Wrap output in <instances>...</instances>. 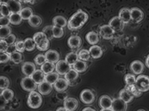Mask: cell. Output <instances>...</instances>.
I'll use <instances>...</instances> for the list:
<instances>
[{"mask_svg": "<svg viewBox=\"0 0 149 111\" xmlns=\"http://www.w3.org/2000/svg\"><path fill=\"white\" fill-rule=\"evenodd\" d=\"M87 21H88V14L85 12L79 10L70 17L69 21H68V27L70 30L79 29L86 23Z\"/></svg>", "mask_w": 149, "mask_h": 111, "instance_id": "obj_1", "label": "cell"}, {"mask_svg": "<svg viewBox=\"0 0 149 111\" xmlns=\"http://www.w3.org/2000/svg\"><path fill=\"white\" fill-rule=\"evenodd\" d=\"M42 96L40 92L32 91L28 97V105L31 108H38L42 105Z\"/></svg>", "mask_w": 149, "mask_h": 111, "instance_id": "obj_2", "label": "cell"}, {"mask_svg": "<svg viewBox=\"0 0 149 111\" xmlns=\"http://www.w3.org/2000/svg\"><path fill=\"white\" fill-rule=\"evenodd\" d=\"M136 87L141 92H146L149 90V77L146 75H139L136 79Z\"/></svg>", "mask_w": 149, "mask_h": 111, "instance_id": "obj_3", "label": "cell"}, {"mask_svg": "<svg viewBox=\"0 0 149 111\" xmlns=\"http://www.w3.org/2000/svg\"><path fill=\"white\" fill-rule=\"evenodd\" d=\"M36 85L37 84L34 81V79L31 77H25L21 81L22 87L25 91H29V92L35 91V89L36 88Z\"/></svg>", "mask_w": 149, "mask_h": 111, "instance_id": "obj_4", "label": "cell"}, {"mask_svg": "<svg viewBox=\"0 0 149 111\" xmlns=\"http://www.w3.org/2000/svg\"><path fill=\"white\" fill-rule=\"evenodd\" d=\"M56 72L60 75H66V74L71 70V65L68 64L65 60H60L55 65Z\"/></svg>", "mask_w": 149, "mask_h": 111, "instance_id": "obj_5", "label": "cell"}, {"mask_svg": "<svg viewBox=\"0 0 149 111\" xmlns=\"http://www.w3.org/2000/svg\"><path fill=\"white\" fill-rule=\"evenodd\" d=\"M81 101L85 104H91L95 101V95L93 94V92L89 89H84L82 91L80 95Z\"/></svg>", "mask_w": 149, "mask_h": 111, "instance_id": "obj_6", "label": "cell"}, {"mask_svg": "<svg viewBox=\"0 0 149 111\" xmlns=\"http://www.w3.org/2000/svg\"><path fill=\"white\" fill-rule=\"evenodd\" d=\"M100 34L102 38L106 40H109L113 38V36L115 34V31L111 28L109 25H103L100 28Z\"/></svg>", "mask_w": 149, "mask_h": 111, "instance_id": "obj_7", "label": "cell"}, {"mask_svg": "<svg viewBox=\"0 0 149 111\" xmlns=\"http://www.w3.org/2000/svg\"><path fill=\"white\" fill-rule=\"evenodd\" d=\"M111 28L113 29L115 32H117V31H121L123 27H124V23L120 20L119 17H114L111 18V21H109V24H108Z\"/></svg>", "mask_w": 149, "mask_h": 111, "instance_id": "obj_8", "label": "cell"}, {"mask_svg": "<svg viewBox=\"0 0 149 111\" xmlns=\"http://www.w3.org/2000/svg\"><path fill=\"white\" fill-rule=\"evenodd\" d=\"M22 71L24 75H26V77H31L33 75V73L36 71V65L31 62H26L22 64Z\"/></svg>", "mask_w": 149, "mask_h": 111, "instance_id": "obj_9", "label": "cell"}, {"mask_svg": "<svg viewBox=\"0 0 149 111\" xmlns=\"http://www.w3.org/2000/svg\"><path fill=\"white\" fill-rule=\"evenodd\" d=\"M111 108L113 109V111H126L127 103L123 100H121L120 98L114 99Z\"/></svg>", "mask_w": 149, "mask_h": 111, "instance_id": "obj_10", "label": "cell"}, {"mask_svg": "<svg viewBox=\"0 0 149 111\" xmlns=\"http://www.w3.org/2000/svg\"><path fill=\"white\" fill-rule=\"evenodd\" d=\"M6 5H8L12 13H20L22 10V2H20V1H16V0H9V1L6 2Z\"/></svg>", "mask_w": 149, "mask_h": 111, "instance_id": "obj_11", "label": "cell"}, {"mask_svg": "<svg viewBox=\"0 0 149 111\" xmlns=\"http://www.w3.org/2000/svg\"><path fill=\"white\" fill-rule=\"evenodd\" d=\"M78 107V101L74 98H67L64 101V108L68 111H74Z\"/></svg>", "mask_w": 149, "mask_h": 111, "instance_id": "obj_12", "label": "cell"}, {"mask_svg": "<svg viewBox=\"0 0 149 111\" xmlns=\"http://www.w3.org/2000/svg\"><path fill=\"white\" fill-rule=\"evenodd\" d=\"M45 55V58H46V61L53 63V64H57L60 61V54L58 53V51L56 50H48L46 51Z\"/></svg>", "mask_w": 149, "mask_h": 111, "instance_id": "obj_13", "label": "cell"}, {"mask_svg": "<svg viewBox=\"0 0 149 111\" xmlns=\"http://www.w3.org/2000/svg\"><path fill=\"white\" fill-rule=\"evenodd\" d=\"M130 16H132V20L135 22H140L143 18H144V13L143 12L137 7H133L130 9Z\"/></svg>", "mask_w": 149, "mask_h": 111, "instance_id": "obj_14", "label": "cell"}, {"mask_svg": "<svg viewBox=\"0 0 149 111\" xmlns=\"http://www.w3.org/2000/svg\"><path fill=\"white\" fill-rule=\"evenodd\" d=\"M118 17L120 18V20L124 24L125 23H129L130 21H132V16H130V9H128V8L121 9L120 12H119Z\"/></svg>", "mask_w": 149, "mask_h": 111, "instance_id": "obj_15", "label": "cell"}, {"mask_svg": "<svg viewBox=\"0 0 149 111\" xmlns=\"http://www.w3.org/2000/svg\"><path fill=\"white\" fill-rule=\"evenodd\" d=\"M52 90V85L48 83L47 81H44L43 83L38 85V92L43 95H47Z\"/></svg>", "mask_w": 149, "mask_h": 111, "instance_id": "obj_16", "label": "cell"}, {"mask_svg": "<svg viewBox=\"0 0 149 111\" xmlns=\"http://www.w3.org/2000/svg\"><path fill=\"white\" fill-rule=\"evenodd\" d=\"M82 39L77 35H72L68 38V44L71 49H77L81 46Z\"/></svg>", "mask_w": 149, "mask_h": 111, "instance_id": "obj_17", "label": "cell"}, {"mask_svg": "<svg viewBox=\"0 0 149 111\" xmlns=\"http://www.w3.org/2000/svg\"><path fill=\"white\" fill-rule=\"evenodd\" d=\"M144 64L141 61L136 60L133 61L132 64H130V70L133 71V73L135 74H141L144 71Z\"/></svg>", "mask_w": 149, "mask_h": 111, "instance_id": "obj_18", "label": "cell"}, {"mask_svg": "<svg viewBox=\"0 0 149 111\" xmlns=\"http://www.w3.org/2000/svg\"><path fill=\"white\" fill-rule=\"evenodd\" d=\"M68 85H69V83L65 79L60 78L57 81L54 83L53 86L56 89V91H58V92H63V91H65L68 88Z\"/></svg>", "mask_w": 149, "mask_h": 111, "instance_id": "obj_19", "label": "cell"}, {"mask_svg": "<svg viewBox=\"0 0 149 111\" xmlns=\"http://www.w3.org/2000/svg\"><path fill=\"white\" fill-rule=\"evenodd\" d=\"M89 52H90V55L92 58L94 59H97V58H100L102 57V54H103V51H102V49L100 47V46H97V45H93L89 49Z\"/></svg>", "mask_w": 149, "mask_h": 111, "instance_id": "obj_20", "label": "cell"}, {"mask_svg": "<svg viewBox=\"0 0 149 111\" xmlns=\"http://www.w3.org/2000/svg\"><path fill=\"white\" fill-rule=\"evenodd\" d=\"M31 78L34 79V81L37 85H39V84L43 83L44 81H45V74L41 70H36L33 73V75L31 76Z\"/></svg>", "mask_w": 149, "mask_h": 111, "instance_id": "obj_21", "label": "cell"}, {"mask_svg": "<svg viewBox=\"0 0 149 111\" xmlns=\"http://www.w3.org/2000/svg\"><path fill=\"white\" fill-rule=\"evenodd\" d=\"M112 103H113V100L107 95L101 96L99 101V105L102 108H111Z\"/></svg>", "mask_w": 149, "mask_h": 111, "instance_id": "obj_22", "label": "cell"}, {"mask_svg": "<svg viewBox=\"0 0 149 111\" xmlns=\"http://www.w3.org/2000/svg\"><path fill=\"white\" fill-rule=\"evenodd\" d=\"M52 23H53V26L58 27H61V28H63L66 26H68L67 20L63 16H61V15L55 16L53 18V20H52Z\"/></svg>", "mask_w": 149, "mask_h": 111, "instance_id": "obj_23", "label": "cell"}, {"mask_svg": "<svg viewBox=\"0 0 149 111\" xmlns=\"http://www.w3.org/2000/svg\"><path fill=\"white\" fill-rule=\"evenodd\" d=\"M86 40H87V42L90 43V44H91L92 46L93 45H96L98 42H99V34L96 33V32H93V31H91V32H89L87 34H86Z\"/></svg>", "mask_w": 149, "mask_h": 111, "instance_id": "obj_24", "label": "cell"}, {"mask_svg": "<svg viewBox=\"0 0 149 111\" xmlns=\"http://www.w3.org/2000/svg\"><path fill=\"white\" fill-rule=\"evenodd\" d=\"M79 60V58H78V54L76 53V52H70L68 53L67 56H66V58H65V61L70 64L71 66H73L74 64H76L77 61Z\"/></svg>", "mask_w": 149, "mask_h": 111, "instance_id": "obj_25", "label": "cell"}, {"mask_svg": "<svg viewBox=\"0 0 149 111\" xmlns=\"http://www.w3.org/2000/svg\"><path fill=\"white\" fill-rule=\"evenodd\" d=\"M119 98L121 100H123V101H125L126 103H129V102H130V101L133 100L134 97L132 95H130L125 88H123L119 92Z\"/></svg>", "mask_w": 149, "mask_h": 111, "instance_id": "obj_26", "label": "cell"}, {"mask_svg": "<svg viewBox=\"0 0 149 111\" xmlns=\"http://www.w3.org/2000/svg\"><path fill=\"white\" fill-rule=\"evenodd\" d=\"M54 69H55V64L53 63H51L48 61H46L43 65H41V71L45 74V75L51 72H53Z\"/></svg>", "mask_w": 149, "mask_h": 111, "instance_id": "obj_27", "label": "cell"}, {"mask_svg": "<svg viewBox=\"0 0 149 111\" xmlns=\"http://www.w3.org/2000/svg\"><path fill=\"white\" fill-rule=\"evenodd\" d=\"M77 78H78V72L76 70H74V69H71L65 75V79L68 83H72L73 81L76 80Z\"/></svg>", "mask_w": 149, "mask_h": 111, "instance_id": "obj_28", "label": "cell"}, {"mask_svg": "<svg viewBox=\"0 0 149 111\" xmlns=\"http://www.w3.org/2000/svg\"><path fill=\"white\" fill-rule=\"evenodd\" d=\"M73 68L74 70H76L78 73L79 72H84L87 70L88 66H87V64L84 62V61H82V60H78L76 64L73 65Z\"/></svg>", "mask_w": 149, "mask_h": 111, "instance_id": "obj_29", "label": "cell"}, {"mask_svg": "<svg viewBox=\"0 0 149 111\" xmlns=\"http://www.w3.org/2000/svg\"><path fill=\"white\" fill-rule=\"evenodd\" d=\"M125 89H126L133 97H139V96L141 95V94H142V92L136 87L135 85H130V86H127V85H126Z\"/></svg>", "mask_w": 149, "mask_h": 111, "instance_id": "obj_30", "label": "cell"}, {"mask_svg": "<svg viewBox=\"0 0 149 111\" xmlns=\"http://www.w3.org/2000/svg\"><path fill=\"white\" fill-rule=\"evenodd\" d=\"M59 79H60V74L57 72H51L45 75V81H47L52 85H54V83Z\"/></svg>", "mask_w": 149, "mask_h": 111, "instance_id": "obj_31", "label": "cell"}, {"mask_svg": "<svg viewBox=\"0 0 149 111\" xmlns=\"http://www.w3.org/2000/svg\"><path fill=\"white\" fill-rule=\"evenodd\" d=\"M41 23H42V20L38 15L34 14L29 20V24L33 27H38L41 25Z\"/></svg>", "mask_w": 149, "mask_h": 111, "instance_id": "obj_32", "label": "cell"}, {"mask_svg": "<svg viewBox=\"0 0 149 111\" xmlns=\"http://www.w3.org/2000/svg\"><path fill=\"white\" fill-rule=\"evenodd\" d=\"M22 20H29V18L34 15L33 14V12H32V9L30 7H24L22 8V12H20Z\"/></svg>", "mask_w": 149, "mask_h": 111, "instance_id": "obj_33", "label": "cell"}, {"mask_svg": "<svg viewBox=\"0 0 149 111\" xmlns=\"http://www.w3.org/2000/svg\"><path fill=\"white\" fill-rule=\"evenodd\" d=\"M9 20H10V23L13 25H19L22 21V18L21 16L20 13H12L9 17Z\"/></svg>", "mask_w": 149, "mask_h": 111, "instance_id": "obj_34", "label": "cell"}, {"mask_svg": "<svg viewBox=\"0 0 149 111\" xmlns=\"http://www.w3.org/2000/svg\"><path fill=\"white\" fill-rule=\"evenodd\" d=\"M12 30H11V27L9 26L7 27H1L0 28V37H1V40H5L6 39L9 35H11Z\"/></svg>", "mask_w": 149, "mask_h": 111, "instance_id": "obj_35", "label": "cell"}, {"mask_svg": "<svg viewBox=\"0 0 149 111\" xmlns=\"http://www.w3.org/2000/svg\"><path fill=\"white\" fill-rule=\"evenodd\" d=\"M13 96H14V94H13V90H11L9 88H6V89L3 90L2 92H1V97H3L6 101H11L13 98Z\"/></svg>", "mask_w": 149, "mask_h": 111, "instance_id": "obj_36", "label": "cell"}, {"mask_svg": "<svg viewBox=\"0 0 149 111\" xmlns=\"http://www.w3.org/2000/svg\"><path fill=\"white\" fill-rule=\"evenodd\" d=\"M0 12H1V16L2 17H10L12 14L8 5L5 2H1V7H0Z\"/></svg>", "mask_w": 149, "mask_h": 111, "instance_id": "obj_37", "label": "cell"}, {"mask_svg": "<svg viewBox=\"0 0 149 111\" xmlns=\"http://www.w3.org/2000/svg\"><path fill=\"white\" fill-rule=\"evenodd\" d=\"M24 43H25V49L28 51H32L36 47V44L34 42L33 38H27L24 41Z\"/></svg>", "mask_w": 149, "mask_h": 111, "instance_id": "obj_38", "label": "cell"}, {"mask_svg": "<svg viewBox=\"0 0 149 111\" xmlns=\"http://www.w3.org/2000/svg\"><path fill=\"white\" fill-rule=\"evenodd\" d=\"M43 33L45 34L46 38L51 41L52 38H54L53 36V26H47L43 29Z\"/></svg>", "mask_w": 149, "mask_h": 111, "instance_id": "obj_39", "label": "cell"}, {"mask_svg": "<svg viewBox=\"0 0 149 111\" xmlns=\"http://www.w3.org/2000/svg\"><path fill=\"white\" fill-rule=\"evenodd\" d=\"M47 39L45 34L43 33V32H38V33H36L33 36V40L34 42H36V44H38L40 43L41 42H43L44 40Z\"/></svg>", "mask_w": 149, "mask_h": 111, "instance_id": "obj_40", "label": "cell"}, {"mask_svg": "<svg viewBox=\"0 0 149 111\" xmlns=\"http://www.w3.org/2000/svg\"><path fill=\"white\" fill-rule=\"evenodd\" d=\"M78 58H79V60H82V61H88L91 58V55H90V52L89 50L87 49H81L78 53Z\"/></svg>", "mask_w": 149, "mask_h": 111, "instance_id": "obj_41", "label": "cell"}, {"mask_svg": "<svg viewBox=\"0 0 149 111\" xmlns=\"http://www.w3.org/2000/svg\"><path fill=\"white\" fill-rule=\"evenodd\" d=\"M11 61L13 62L16 64L22 63V53L16 51L13 54H12L11 55Z\"/></svg>", "mask_w": 149, "mask_h": 111, "instance_id": "obj_42", "label": "cell"}, {"mask_svg": "<svg viewBox=\"0 0 149 111\" xmlns=\"http://www.w3.org/2000/svg\"><path fill=\"white\" fill-rule=\"evenodd\" d=\"M124 80H125V83H126L127 86H130V85H135L136 77L133 75V74H126V75H125V78H124Z\"/></svg>", "mask_w": 149, "mask_h": 111, "instance_id": "obj_43", "label": "cell"}, {"mask_svg": "<svg viewBox=\"0 0 149 111\" xmlns=\"http://www.w3.org/2000/svg\"><path fill=\"white\" fill-rule=\"evenodd\" d=\"M45 62H46L45 55L39 54V55H37L36 57L35 58V63H36L37 65H43Z\"/></svg>", "mask_w": 149, "mask_h": 111, "instance_id": "obj_44", "label": "cell"}, {"mask_svg": "<svg viewBox=\"0 0 149 111\" xmlns=\"http://www.w3.org/2000/svg\"><path fill=\"white\" fill-rule=\"evenodd\" d=\"M64 34V31L61 27L53 26V36L54 38H61Z\"/></svg>", "mask_w": 149, "mask_h": 111, "instance_id": "obj_45", "label": "cell"}, {"mask_svg": "<svg viewBox=\"0 0 149 111\" xmlns=\"http://www.w3.org/2000/svg\"><path fill=\"white\" fill-rule=\"evenodd\" d=\"M49 40L48 39H45V40H44L43 42H41L40 43H38V44H36V48L38 49L39 50H41V51H45V50H46L47 49H48V47H49Z\"/></svg>", "mask_w": 149, "mask_h": 111, "instance_id": "obj_46", "label": "cell"}, {"mask_svg": "<svg viewBox=\"0 0 149 111\" xmlns=\"http://www.w3.org/2000/svg\"><path fill=\"white\" fill-rule=\"evenodd\" d=\"M0 81H1V85H0V87H1L2 90H5V89L8 88V86L10 85V81H9V79L6 77L1 76V78H0Z\"/></svg>", "mask_w": 149, "mask_h": 111, "instance_id": "obj_47", "label": "cell"}, {"mask_svg": "<svg viewBox=\"0 0 149 111\" xmlns=\"http://www.w3.org/2000/svg\"><path fill=\"white\" fill-rule=\"evenodd\" d=\"M15 47H16V50L20 53H22L25 49V43L24 41H18L15 42Z\"/></svg>", "mask_w": 149, "mask_h": 111, "instance_id": "obj_48", "label": "cell"}, {"mask_svg": "<svg viewBox=\"0 0 149 111\" xmlns=\"http://www.w3.org/2000/svg\"><path fill=\"white\" fill-rule=\"evenodd\" d=\"M9 60H11V55L7 54L6 52L1 53V57H0V62H1V64L7 63Z\"/></svg>", "mask_w": 149, "mask_h": 111, "instance_id": "obj_49", "label": "cell"}, {"mask_svg": "<svg viewBox=\"0 0 149 111\" xmlns=\"http://www.w3.org/2000/svg\"><path fill=\"white\" fill-rule=\"evenodd\" d=\"M5 41L7 42L8 45H13L14 42H15V41H16V37H15L14 34H11V35H9L7 37L6 39H5Z\"/></svg>", "mask_w": 149, "mask_h": 111, "instance_id": "obj_50", "label": "cell"}, {"mask_svg": "<svg viewBox=\"0 0 149 111\" xmlns=\"http://www.w3.org/2000/svg\"><path fill=\"white\" fill-rule=\"evenodd\" d=\"M0 23H1V27H7L10 23V20L8 17H2L0 18Z\"/></svg>", "mask_w": 149, "mask_h": 111, "instance_id": "obj_51", "label": "cell"}, {"mask_svg": "<svg viewBox=\"0 0 149 111\" xmlns=\"http://www.w3.org/2000/svg\"><path fill=\"white\" fill-rule=\"evenodd\" d=\"M0 46H1V49H0L1 50V53L6 52V50L9 47V45L7 44V42L5 40H1V42H0Z\"/></svg>", "mask_w": 149, "mask_h": 111, "instance_id": "obj_52", "label": "cell"}, {"mask_svg": "<svg viewBox=\"0 0 149 111\" xmlns=\"http://www.w3.org/2000/svg\"><path fill=\"white\" fill-rule=\"evenodd\" d=\"M16 51H17V50H16L15 44H13V45H9V47H8V49H7V50H6V53L9 54V55H12V54H13V53L16 52Z\"/></svg>", "mask_w": 149, "mask_h": 111, "instance_id": "obj_53", "label": "cell"}, {"mask_svg": "<svg viewBox=\"0 0 149 111\" xmlns=\"http://www.w3.org/2000/svg\"><path fill=\"white\" fill-rule=\"evenodd\" d=\"M82 111H96L94 108H90V107H88V108H84Z\"/></svg>", "mask_w": 149, "mask_h": 111, "instance_id": "obj_54", "label": "cell"}, {"mask_svg": "<svg viewBox=\"0 0 149 111\" xmlns=\"http://www.w3.org/2000/svg\"><path fill=\"white\" fill-rule=\"evenodd\" d=\"M146 65L149 68V55L146 57Z\"/></svg>", "mask_w": 149, "mask_h": 111, "instance_id": "obj_55", "label": "cell"}, {"mask_svg": "<svg viewBox=\"0 0 149 111\" xmlns=\"http://www.w3.org/2000/svg\"><path fill=\"white\" fill-rule=\"evenodd\" d=\"M56 111H68V110L63 107V108H58L57 110H56Z\"/></svg>", "mask_w": 149, "mask_h": 111, "instance_id": "obj_56", "label": "cell"}, {"mask_svg": "<svg viewBox=\"0 0 149 111\" xmlns=\"http://www.w3.org/2000/svg\"><path fill=\"white\" fill-rule=\"evenodd\" d=\"M100 111H113V109L112 108H102Z\"/></svg>", "mask_w": 149, "mask_h": 111, "instance_id": "obj_57", "label": "cell"}, {"mask_svg": "<svg viewBox=\"0 0 149 111\" xmlns=\"http://www.w3.org/2000/svg\"><path fill=\"white\" fill-rule=\"evenodd\" d=\"M138 111H146V110H144V109H139V110H138Z\"/></svg>", "mask_w": 149, "mask_h": 111, "instance_id": "obj_58", "label": "cell"}]
</instances>
